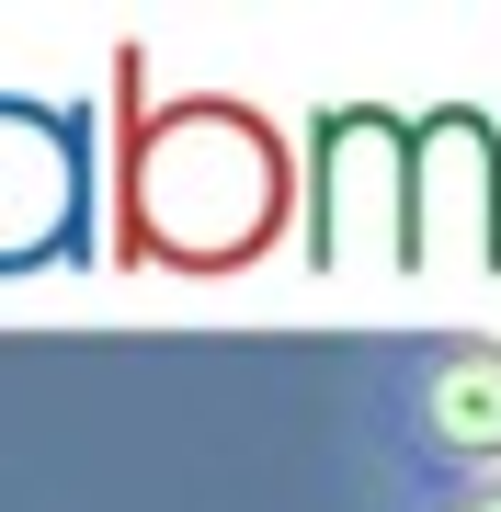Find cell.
<instances>
[{
	"label": "cell",
	"instance_id": "6da1fadb",
	"mask_svg": "<svg viewBox=\"0 0 501 512\" xmlns=\"http://www.w3.org/2000/svg\"><path fill=\"white\" fill-rule=\"evenodd\" d=\"M126 126L103 160V251L126 274H251L297 228V137L240 92H149L114 69Z\"/></svg>",
	"mask_w": 501,
	"mask_h": 512
},
{
	"label": "cell",
	"instance_id": "7a4b0ae2",
	"mask_svg": "<svg viewBox=\"0 0 501 512\" xmlns=\"http://www.w3.org/2000/svg\"><path fill=\"white\" fill-rule=\"evenodd\" d=\"M92 114L80 103H35L0 92V274H35V262L80 251L92 217Z\"/></svg>",
	"mask_w": 501,
	"mask_h": 512
},
{
	"label": "cell",
	"instance_id": "3957f363",
	"mask_svg": "<svg viewBox=\"0 0 501 512\" xmlns=\"http://www.w3.org/2000/svg\"><path fill=\"white\" fill-rule=\"evenodd\" d=\"M388 421L433 478H501V342H422L388 376Z\"/></svg>",
	"mask_w": 501,
	"mask_h": 512
},
{
	"label": "cell",
	"instance_id": "277c9868",
	"mask_svg": "<svg viewBox=\"0 0 501 512\" xmlns=\"http://www.w3.org/2000/svg\"><path fill=\"white\" fill-rule=\"evenodd\" d=\"M410 512H501V478H433Z\"/></svg>",
	"mask_w": 501,
	"mask_h": 512
}]
</instances>
